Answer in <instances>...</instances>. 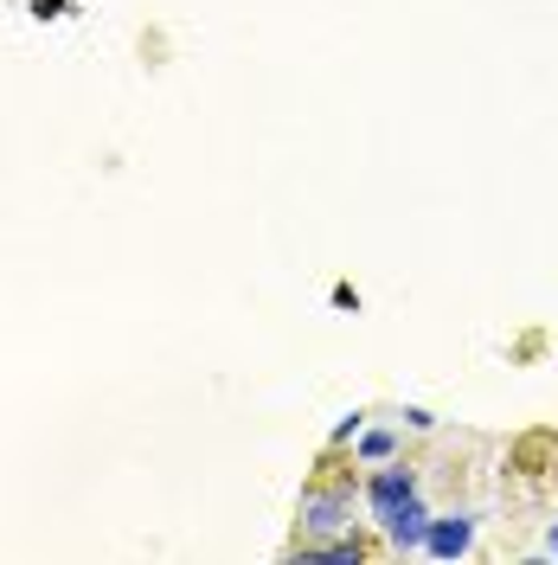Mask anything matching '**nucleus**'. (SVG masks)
Here are the masks:
<instances>
[{
    "label": "nucleus",
    "instance_id": "nucleus-5",
    "mask_svg": "<svg viewBox=\"0 0 558 565\" xmlns=\"http://www.w3.org/2000/svg\"><path fill=\"white\" fill-rule=\"evenodd\" d=\"M360 457L385 462V457H391V430H366V437H360Z\"/></svg>",
    "mask_w": 558,
    "mask_h": 565
},
{
    "label": "nucleus",
    "instance_id": "nucleus-6",
    "mask_svg": "<svg viewBox=\"0 0 558 565\" xmlns=\"http://www.w3.org/2000/svg\"><path fill=\"white\" fill-rule=\"evenodd\" d=\"M314 559H334V565H360V559H366V546H360V540H341V546H321Z\"/></svg>",
    "mask_w": 558,
    "mask_h": 565
},
{
    "label": "nucleus",
    "instance_id": "nucleus-4",
    "mask_svg": "<svg viewBox=\"0 0 558 565\" xmlns=\"http://www.w3.org/2000/svg\"><path fill=\"white\" fill-rule=\"evenodd\" d=\"M385 533H391V546H423V533H430V514H423L418 494H411L405 508H391V514H385Z\"/></svg>",
    "mask_w": 558,
    "mask_h": 565
},
{
    "label": "nucleus",
    "instance_id": "nucleus-2",
    "mask_svg": "<svg viewBox=\"0 0 558 565\" xmlns=\"http://www.w3.org/2000/svg\"><path fill=\"white\" fill-rule=\"evenodd\" d=\"M411 494H418V476H411V469H379V476L366 482V501H373L379 527H385V514H391V508H405Z\"/></svg>",
    "mask_w": 558,
    "mask_h": 565
},
{
    "label": "nucleus",
    "instance_id": "nucleus-7",
    "mask_svg": "<svg viewBox=\"0 0 558 565\" xmlns=\"http://www.w3.org/2000/svg\"><path fill=\"white\" fill-rule=\"evenodd\" d=\"M546 553H558V527H552V540H546Z\"/></svg>",
    "mask_w": 558,
    "mask_h": 565
},
{
    "label": "nucleus",
    "instance_id": "nucleus-1",
    "mask_svg": "<svg viewBox=\"0 0 558 565\" xmlns=\"http://www.w3.org/2000/svg\"><path fill=\"white\" fill-rule=\"evenodd\" d=\"M347 521H353L347 489H309L302 494V533H341Z\"/></svg>",
    "mask_w": 558,
    "mask_h": 565
},
{
    "label": "nucleus",
    "instance_id": "nucleus-3",
    "mask_svg": "<svg viewBox=\"0 0 558 565\" xmlns=\"http://www.w3.org/2000/svg\"><path fill=\"white\" fill-rule=\"evenodd\" d=\"M469 540H475V521H469V514H450V521H430L423 553H430V559H462V553H469Z\"/></svg>",
    "mask_w": 558,
    "mask_h": 565
}]
</instances>
